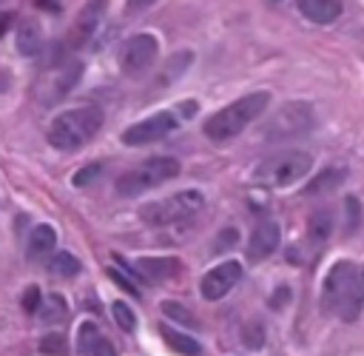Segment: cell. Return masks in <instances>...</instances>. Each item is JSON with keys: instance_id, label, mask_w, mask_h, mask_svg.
I'll use <instances>...</instances> for the list:
<instances>
[{"instance_id": "d4e9b609", "label": "cell", "mask_w": 364, "mask_h": 356, "mask_svg": "<svg viewBox=\"0 0 364 356\" xmlns=\"http://www.w3.org/2000/svg\"><path fill=\"white\" fill-rule=\"evenodd\" d=\"M40 350L46 356H68V339L63 333H46L40 339Z\"/></svg>"}, {"instance_id": "7a4b0ae2", "label": "cell", "mask_w": 364, "mask_h": 356, "mask_svg": "<svg viewBox=\"0 0 364 356\" xmlns=\"http://www.w3.org/2000/svg\"><path fill=\"white\" fill-rule=\"evenodd\" d=\"M270 105V94L267 91H253L245 94L233 103H228L225 108H219L216 114H210L205 120V137L213 142H228L233 137H239L253 120H259Z\"/></svg>"}, {"instance_id": "603a6c76", "label": "cell", "mask_w": 364, "mask_h": 356, "mask_svg": "<svg viewBox=\"0 0 364 356\" xmlns=\"http://www.w3.org/2000/svg\"><path fill=\"white\" fill-rule=\"evenodd\" d=\"M40 313H43V322L54 325V322H63V319L68 316V305H65V299H63V296L51 293V296L40 305Z\"/></svg>"}, {"instance_id": "7402d4cb", "label": "cell", "mask_w": 364, "mask_h": 356, "mask_svg": "<svg viewBox=\"0 0 364 356\" xmlns=\"http://www.w3.org/2000/svg\"><path fill=\"white\" fill-rule=\"evenodd\" d=\"M48 271H51V273H57V276H63V279H71V276H77V273H80V259H77V256H71V253H65V251H60V253H54V256H51Z\"/></svg>"}, {"instance_id": "8fae6325", "label": "cell", "mask_w": 364, "mask_h": 356, "mask_svg": "<svg viewBox=\"0 0 364 356\" xmlns=\"http://www.w3.org/2000/svg\"><path fill=\"white\" fill-rule=\"evenodd\" d=\"M239 279H242V265H239L236 259H228V262L210 268V271L202 276L199 290H202V296H205L208 302H216V299H222Z\"/></svg>"}, {"instance_id": "277c9868", "label": "cell", "mask_w": 364, "mask_h": 356, "mask_svg": "<svg viewBox=\"0 0 364 356\" xmlns=\"http://www.w3.org/2000/svg\"><path fill=\"white\" fill-rule=\"evenodd\" d=\"M179 174V162L176 157H151L145 162H139L136 168L125 171L119 179H117V194L119 197H139L168 179H173Z\"/></svg>"}, {"instance_id": "ab89813d", "label": "cell", "mask_w": 364, "mask_h": 356, "mask_svg": "<svg viewBox=\"0 0 364 356\" xmlns=\"http://www.w3.org/2000/svg\"><path fill=\"white\" fill-rule=\"evenodd\" d=\"M273 3H282V0H273Z\"/></svg>"}, {"instance_id": "4dcf8cb0", "label": "cell", "mask_w": 364, "mask_h": 356, "mask_svg": "<svg viewBox=\"0 0 364 356\" xmlns=\"http://www.w3.org/2000/svg\"><path fill=\"white\" fill-rule=\"evenodd\" d=\"M108 276H111V282L114 285H119L125 293H131V296H139V290H136V285L122 273V271H117V268H108Z\"/></svg>"}, {"instance_id": "4316f807", "label": "cell", "mask_w": 364, "mask_h": 356, "mask_svg": "<svg viewBox=\"0 0 364 356\" xmlns=\"http://www.w3.org/2000/svg\"><path fill=\"white\" fill-rule=\"evenodd\" d=\"M100 339V330H97V325L94 322H82L80 325V333H77V345H80V353H85L88 356V350H91V345Z\"/></svg>"}, {"instance_id": "7c38bea8", "label": "cell", "mask_w": 364, "mask_h": 356, "mask_svg": "<svg viewBox=\"0 0 364 356\" xmlns=\"http://www.w3.org/2000/svg\"><path fill=\"white\" fill-rule=\"evenodd\" d=\"M279 242H282V228H279V222H273V219L259 222V225L253 228L250 239H247V259H250V262L267 259V256L279 248Z\"/></svg>"}, {"instance_id": "e575fe53", "label": "cell", "mask_w": 364, "mask_h": 356, "mask_svg": "<svg viewBox=\"0 0 364 356\" xmlns=\"http://www.w3.org/2000/svg\"><path fill=\"white\" fill-rule=\"evenodd\" d=\"M154 3H156V0H128V3H125V11L134 14V11H142V9L154 6Z\"/></svg>"}, {"instance_id": "52a82bcc", "label": "cell", "mask_w": 364, "mask_h": 356, "mask_svg": "<svg viewBox=\"0 0 364 356\" xmlns=\"http://www.w3.org/2000/svg\"><path fill=\"white\" fill-rule=\"evenodd\" d=\"M316 125V114L310 103H284L262 128L264 140H287V137H299L307 134Z\"/></svg>"}, {"instance_id": "83f0119b", "label": "cell", "mask_w": 364, "mask_h": 356, "mask_svg": "<svg viewBox=\"0 0 364 356\" xmlns=\"http://www.w3.org/2000/svg\"><path fill=\"white\" fill-rule=\"evenodd\" d=\"M242 342H245V347L259 350V347L264 345V330H262V325H259V322H250V325L242 330Z\"/></svg>"}, {"instance_id": "9a60e30c", "label": "cell", "mask_w": 364, "mask_h": 356, "mask_svg": "<svg viewBox=\"0 0 364 356\" xmlns=\"http://www.w3.org/2000/svg\"><path fill=\"white\" fill-rule=\"evenodd\" d=\"M296 3H299V11L318 26H327L341 17V0H296Z\"/></svg>"}, {"instance_id": "30bf717a", "label": "cell", "mask_w": 364, "mask_h": 356, "mask_svg": "<svg viewBox=\"0 0 364 356\" xmlns=\"http://www.w3.org/2000/svg\"><path fill=\"white\" fill-rule=\"evenodd\" d=\"M105 11H108V0H88V3L77 11V17H74V23H71V31H68V37H65V46H68V48H77V46L88 43L91 34L100 28Z\"/></svg>"}, {"instance_id": "5b68a950", "label": "cell", "mask_w": 364, "mask_h": 356, "mask_svg": "<svg viewBox=\"0 0 364 356\" xmlns=\"http://www.w3.org/2000/svg\"><path fill=\"white\" fill-rule=\"evenodd\" d=\"M205 208V194L196 191V188H188V191H179V194H171L168 199L162 202H151L139 211V216L154 225V228H165V225H176V222H188L193 219L199 211Z\"/></svg>"}, {"instance_id": "ac0fdd59", "label": "cell", "mask_w": 364, "mask_h": 356, "mask_svg": "<svg viewBox=\"0 0 364 356\" xmlns=\"http://www.w3.org/2000/svg\"><path fill=\"white\" fill-rule=\"evenodd\" d=\"M159 333H162V339H165L176 353H182V356H199V353H202L199 342L191 339V336L182 333V330H173V328H168V325H159Z\"/></svg>"}, {"instance_id": "9c48e42d", "label": "cell", "mask_w": 364, "mask_h": 356, "mask_svg": "<svg viewBox=\"0 0 364 356\" xmlns=\"http://www.w3.org/2000/svg\"><path fill=\"white\" fill-rule=\"evenodd\" d=\"M156 51H159V40L154 34H134L125 46H122V54H119V66L128 77H136L142 74L148 66H154L156 60Z\"/></svg>"}, {"instance_id": "ffe728a7", "label": "cell", "mask_w": 364, "mask_h": 356, "mask_svg": "<svg viewBox=\"0 0 364 356\" xmlns=\"http://www.w3.org/2000/svg\"><path fill=\"white\" fill-rule=\"evenodd\" d=\"M333 225H336L333 211H327V208L316 211V214L310 216V239H313V242H324V239L333 234Z\"/></svg>"}, {"instance_id": "f35d334b", "label": "cell", "mask_w": 364, "mask_h": 356, "mask_svg": "<svg viewBox=\"0 0 364 356\" xmlns=\"http://www.w3.org/2000/svg\"><path fill=\"white\" fill-rule=\"evenodd\" d=\"M40 9H48V11H57L60 9V0H34Z\"/></svg>"}, {"instance_id": "e0dca14e", "label": "cell", "mask_w": 364, "mask_h": 356, "mask_svg": "<svg viewBox=\"0 0 364 356\" xmlns=\"http://www.w3.org/2000/svg\"><path fill=\"white\" fill-rule=\"evenodd\" d=\"M54 245H57L54 228H51V225H37V228L31 231V236H28V256H31V259H40V256L51 253Z\"/></svg>"}, {"instance_id": "8d00e7d4", "label": "cell", "mask_w": 364, "mask_h": 356, "mask_svg": "<svg viewBox=\"0 0 364 356\" xmlns=\"http://www.w3.org/2000/svg\"><path fill=\"white\" fill-rule=\"evenodd\" d=\"M11 20H14V17H11L9 11H0V37H3L6 31H9V26H11Z\"/></svg>"}, {"instance_id": "44dd1931", "label": "cell", "mask_w": 364, "mask_h": 356, "mask_svg": "<svg viewBox=\"0 0 364 356\" xmlns=\"http://www.w3.org/2000/svg\"><path fill=\"white\" fill-rule=\"evenodd\" d=\"M193 63V51L185 48V51H176L168 63H165V74H162V83H173L176 77H182L188 71V66Z\"/></svg>"}, {"instance_id": "484cf974", "label": "cell", "mask_w": 364, "mask_h": 356, "mask_svg": "<svg viewBox=\"0 0 364 356\" xmlns=\"http://www.w3.org/2000/svg\"><path fill=\"white\" fill-rule=\"evenodd\" d=\"M111 313H114V322H117L122 330H128V333H131V330L136 328V316H134V310H131L125 302H119V299H117V302L111 305Z\"/></svg>"}, {"instance_id": "d590c367", "label": "cell", "mask_w": 364, "mask_h": 356, "mask_svg": "<svg viewBox=\"0 0 364 356\" xmlns=\"http://www.w3.org/2000/svg\"><path fill=\"white\" fill-rule=\"evenodd\" d=\"M287 299H290V290H287V288H279V290H276V299L270 296V308H282Z\"/></svg>"}, {"instance_id": "2e32d148", "label": "cell", "mask_w": 364, "mask_h": 356, "mask_svg": "<svg viewBox=\"0 0 364 356\" xmlns=\"http://www.w3.org/2000/svg\"><path fill=\"white\" fill-rule=\"evenodd\" d=\"M40 48H43V31H40V26L34 20H23L20 28H17V51L26 54V57H31Z\"/></svg>"}, {"instance_id": "836d02e7", "label": "cell", "mask_w": 364, "mask_h": 356, "mask_svg": "<svg viewBox=\"0 0 364 356\" xmlns=\"http://www.w3.org/2000/svg\"><path fill=\"white\" fill-rule=\"evenodd\" d=\"M236 236H239V234H236V228L222 231V234H219V239H216V248H213V251H225L222 245H225V242H228V245H233V242H236Z\"/></svg>"}, {"instance_id": "4fadbf2b", "label": "cell", "mask_w": 364, "mask_h": 356, "mask_svg": "<svg viewBox=\"0 0 364 356\" xmlns=\"http://www.w3.org/2000/svg\"><path fill=\"white\" fill-rule=\"evenodd\" d=\"M182 271V262L176 256H139L134 262V273H139L145 282H168Z\"/></svg>"}, {"instance_id": "ba28073f", "label": "cell", "mask_w": 364, "mask_h": 356, "mask_svg": "<svg viewBox=\"0 0 364 356\" xmlns=\"http://www.w3.org/2000/svg\"><path fill=\"white\" fill-rule=\"evenodd\" d=\"M173 131H176V117L171 111H159V114H151L148 120H139V122L128 125L122 131V142L125 145H148V142L165 140Z\"/></svg>"}, {"instance_id": "d6a6232c", "label": "cell", "mask_w": 364, "mask_h": 356, "mask_svg": "<svg viewBox=\"0 0 364 356\" xmlns=\"http://www.w3.org/2000/svg\"><path fill=\"white\" fill-rule=\"evenodd\" d=\"M88 356H117V350H114V345L105 339V336H100L94 345H91V350H88Z\"/></svg>"}, {"instance_id": "f1b7e54d", "label": "cell", "mask_w": 364, "mask_h": 356, "mask_svg": "<svg viewBox=\"0 0 364 356\" xmlns=\"http://www.w3.org/2000/svg\"><path fill=\"white\" fill-rule=\"evenodd\" d=\"M40 305H43L40 288H37V285H28L26 293H23V310H26V313H34V310H40Z\"/></svg>"}, {"instance_id": "1f68e13d", "label": "cell", "mask_w": 364, "mask_h": 356, "mask_svg": "<svg viewBox=\"0 0 364 356\" xmlns=\"http://www.w3.org/2000/svg\"><path fill=\"white\" fill-rule=\"evenodd\" d=\"M344 208H347V231L353 234L355 228H358V199L355 197H347V202H344Z\"/></svg>"}, {"instance_id": "8992f818", "label": "cell", "mask_w": 364, "mask_h": 356, "mask_svg": "<svg viewBox=\"0 0 364 356\" xmlns=\"http://www.w3.org/2000/svg\"><path fill=\"white\" fill-rule=\"evenodd\" d=\"M313 168V157L307 151H282V154H273V157H264L253 177L264 185H276V188H284V185H293L296 179H301L307 171Z\"/></svg>"}, {"instance_id": "f546056e", "label": "cell", "mask_w": 364, "mask_h": 356, "mask_svg": "<svg viewBox=\"0 0 364 356\" xmlns=\"http://www.w3.org/2000/svg\"><path fill=\"white\" fill-rule=\"evenodd\" d=\"M97 177H100V165L94 162V165H85V168H80V171L74 174V179H71V182H74L77 188H82V185H88V182H94Z\"/></svg>"}, {"instance_id": "d6986e66", "label": "cell", "mask_w": 364, "mask_h": 356, "mask_svg": "<svg viewBox=\"0 0 364 356\" xmlns=\"http://www.w3.org/2000/svg\"><path fill=\"white\" fill-rule=\"evenodd\" d=\"M341 182H344V171L327 168V171H321L316 179H310V182L304 185V194H307V197H313V194H330V191H336Z\"/></svg>"}, {"instance_id": "6da1fadb", "label": "cell", "mask_w": 364, "mask_h": 356, "mask_svg": "<svg viewBox=\"0 0 364 356\" xmlns=\"http://www.w3.org/2000/svg\"><path fill=\"white\" fill-rule=\"evenodd\" d=\"M321 308L344 322H355L364 308V273L350 259L336 262L321 288Z\"/></svg>"}, {"instance_id": "3957f363", "label": "cell", "mask_w": 364, "mask_h": 356, "mask_svg": "<svg viewBox=\"0 0 364 356\" xmlns=\"http://www.w3.org/2000/svg\"><path fill=\"white\" fill-rule=\"evenodd\" d=\"M102 125V111L94 105H82V108H71L63 111L51 120L48 125V142L57 151H77L82 148L88 140H94V134Z\"/></svg>"}, {"instance_id": "5bb4252c", "label": "cell", "mask_w": 364, "mask_h": 356, "mask_svg": "<svg viewBox=\"0 0 364 356\" xmlns=\"http://www.w3.org/2000/svg\"><path fill=\"white\" fill-rule=\"evenodd\" d=\"M80 77H82V63H80V60H68V63L57 66V71H54V77H51V83H48L46 100H48V103L63 100V97L80 83Z\"/></svg>"}, {"instance_id": "74e56055", "label": "cell", "mask_w": 364, "mask_h": 356, "mask_svg": "<svg viewBox=\"0 0 364 356\" xmlns=\"http://www.w3.org/2000/svg\"><path fill=\"white\" fill-rule=\"evenodd\" d=\"M193 108H196V103H193V100H188V103H182V105H179V114L188 120V117H193Z\"/></svg>"}, {"instance_id": "cb8c5ba5", "label": "cell", "mask_w": 364, "mask_h": 356, "mask_svg": "<svg viewBox=\"0 0 364 356\" xmlns=\"http://www.w3.org/2000/svg\"><path fill=\"white\" fill-rule=\"evenodd\" d=\"M162 313L168 316V319H173V322H179V325H185V328H199V322H196V316L188 310V308H182L179 302H162Z\"/></svg>"}]
</instances>
